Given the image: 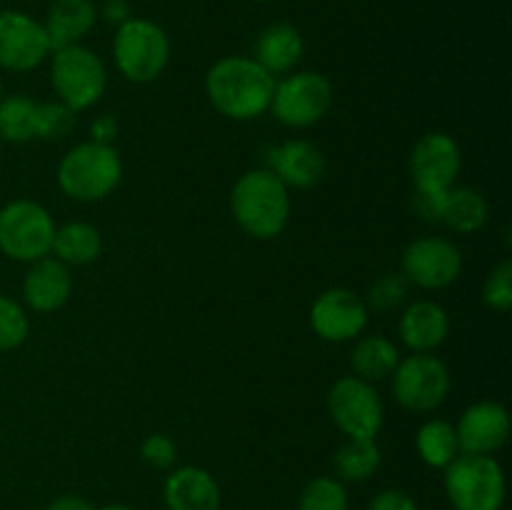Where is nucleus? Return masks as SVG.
Wrapping results in <instances>:
<instances>
[{
  "label": "nucleus",
  "instance_id": "obj_1",
  "mask_svg": "<svg viewBox=\"0 0 512 510\" xmlns=\"http://www.w3.org/2000/svg\"><path fill=\"white\" fill-rule=\"evenodd\" d=\"M275 78L253 58L228 55L205 75V93L213 108L230 120H253L270 110Z\"/></svg>",
  "mask_w": 512,
  "mask_h": 510
},
{
  "label": "nucleus",
  "instance_id": "obj_2",
  "mask_svg": "<svg viewBox=\"0 0 512 510\" xmlns=\"http://www.w3.org/2000/svg\"><path fill=\"white\" fill-rule=\"evenodd\" d=\"M235 223L255 240H273L290 223V190L268 168L248 170L238 178L230 193Z\"/></svg>",
  "mask_w": 512,
  "mask_h": 510
},
{
  "label": "nucleus",
  "instance_id": "obj_3",
  "mask_svg": "<svg viewBox=\"0 0 512 510\" xmlns=\"http://www.w3.org/2000/svg\"><path fill=\"white\" fill-rule=\"evenodd\" d=\"M123 180V160L113 145L80 143L63 155L58 165V185L78 203H98L108 198Z\"/></svg>",
  "mask_w": 512,
  "mask_h": 510
},
{
  "label": "nucleus",
  "instance_id": "obj_4",
  "mask_svg": "<svg viewBox=\"0 0 512 510\" xmlns=\"http://www.w3.org/2000/svg\"><path fill=\"white\" fill-rule=\"evenodd\" d=\"M113 60L130 83H153L170 63V38L148 18H128L113 38Z\"/></svg>",
  "mask_w": 512,
  "mask_h": 510
},
{
  "label": "nucleus",
  "instance_id": "obj_5",
  "mask_svg": "<svg viewBox=\"0 0 512 510\" xmlns=\"http://www.w3.org/2000/svg\"><path fill=\"white\" fill-rule=\"evenodd\" d=\"M443 483L455 510H500L505 503V473L493 455L460 453Z\"/></svg>",
  "mask_w": 512,
  "mask_h": 510
},
{
  "label": "nucleus",
  "instance_id": "obj_6",
  "mask_svg": "<svg viewBox=\"0 0 512 510\" xmlns=\"http://www.w3.org/2000/svg\"><path fill=\"white\" fill-rule=\"evenodd\" d=\"M53 215L28 198L10 200L0 208V253L18 263H35L53 250Z\"/></svg>",
  "mask_w": 512,
  "mask_h": 510
},
{
  "label": "nucleus",
  "instance_id": "obj_7",
  "mask_svg": "<svg viewBox=\"0 0 512 510\" xmlns=\"http://www.w3.org/2000/svg\"><path fill=\"white\" fill-rule=\"evenodd\" d=\"M50 83H53L60 103L78 113V110L90 108L103 98L105 88H108V70H105L98 53H93L85 45L73 43L53 50Z\"/></svg>",
  "mask_w": 512,
  "mask_h": 510
},
{
  "label": "nucleus",
  "instance_id": "obj_8",
  "mask_svg": "<svg viewBox=\"0 0 512 510\" xmlns=\"http://www.w3.org/2000/svg\"><path fill=\"white\" fill-rule=\"evenodd\" d=\"M333 108V83L323 73L300 70L275 83L270 110L288 128H310Z\"/></svg>",
  "mask_w": 512,
  "mask_h": 510
},
{
  "label": "nucleus",
  "instance_id": "obj_9",
  "mask_svg": "<svg viewBox=\"0 0 512 510\" xmlns=\"http://www.w3.org/2000/svg\"><path fill=\"white\" fill-rule=\"evenodd\" d=\"M328 413L340 433L355 440H375L383 428V400L368 380L345 375L330 388Z\"/></svg>",
  "mask_w": 512,
  "mask_h": 510
},
{
  "label": "nucleus",
  "instance_id": "obj_10",
  "mask_svg": "<svg viewBox=\"0 0 512 510\" xmlns=\"http://www.w3.org/2000/svg\"><path fill=\"white\" fill-rule=\"evenodd\" d=\"M450 393V370L430 353H415L400 360L393 370V395L405 410L430 413L440 408Z\"/></svg>",
  "mask_w": 512,
  "mask_h": 510
},
{
  "label": "nucleus",
  "instance_id": "obj_11",
  "mask_svg": "<svg viewBox=\"0 0 512 510\" xmlns=\"http://www.w3.org/2000/svg\"><path fill=\"white\" fill-rule=\"evenodd\" d=\"M50 53L53 50L43 23L20 10H0V68L28 73Z\"/></svg>",
  "mask_w": 512,
  "mask_h": 510
},
{
  "label": "nucleus",
  "instance_id": "obj_12",
  "mask_svg": "<svg viewBox=\"0 0 512 510\" xmlns=\"http://www.w3.org/2000/svg\"><path fill=\"white\" fill-rule=\"evenodd\" d=\"M463 270V255L453 240L420 238L403 253V275L408 283L425 290H440L453 285Z\"/></svg>",
  "mask_w": 512,
  "mask_h": 510
},
{
  "label": "nucleus",
  "instance_id": "obj_13",
  "mask_svg": "<svg viewBox=\"0 0 512 510\" xmlns=\"http://www.w3.org/2000/svg\"><path fill=\"white\" fill-rule=\"evenodd\" d=\"M370 310L365 300L350 288H330L315 298L310 325L328 343H348L365 330Z\"/></svg>",
  "mask_w": 512,
  "mask_h": 510
},
{
  "label": "nucleus",
  "instance_id": "obj_14",
  "mask_svg": "<svg viewBox=\"0 0 512 510\" xmlns=\"http://www.w3.org/2000/svg\"><path fill=\"white\" fill-rule=\"evenodd\" d=\"M463 155L448 133H428L410 153V175L415 190H448L460 175Z\"/></svg>",
  "mask_w": 512,
  "mask_h": 510
},
{
  "label": "nucleus",
  "instance_id": "obj_15",
  "mask_svg": "<svg viewBox=\"0 0 512 510\" xmlns=\"http://www.w3.org/2000/svg\"><path fill=\"white\" fill-rule=\"evenodd\" d=\"M455 433H458L460 453L493 455L508 443L510 415L505 405L495 400H478L460 415Z\"/></svg>",
  "mask_w": 512,
  "mask_h": 510
},
{
  "label": "nucleus",
  "instance_id": "obj_16",
  "mask_svg": "<svg viewBox=\"0 0 512 510\" xmlns=\"http://www.w3.org/2000/svg\"><path fill=\"white\" fill-rule=\"evenodd\" d=\"M268 170H273L288 190H308L325 178L328 160L318 145L308 143V140H288V143L268 150Z\"/></svg>",
  "mask_w": 512,
  "mask_h": 510
},
{
  "label": "nucleus",
  "instance_id": "obj_17",
  "mask_svg": "<svg viewBox=\"0 0 512 510\" xmlns=\"http://www.w3.org/2000/svg\"><path fill=\"white\" fill-rule=\"evenodd\" d=\"M73 295V275L58 258H40L30 263L23 280V298L35 313H55Z\"/></svg>",
  "mask_w": 512,
  "mask_h": 510
},
{
  "label": "nucleus",
  "instance_id": "obj_18",
  "mask_svg": "<svg viewBox=\"0 0 512 510\" xmlns=\"http://www.w3.org/2000/svg\"><path fill=\"white\" fill-rule=\"evenodd\" d=\"M163 500L168 510H220V485L205 468L183 465L165 478Z\"/></svg>",
  "mask_w": 512,
  "mask_h": 510
},
{
  "label": "nucleus",
  "instance_id": "obj_19",
  "mask_svg": "<svg viewBox=\"0 0 512 510\" xmlns=\"http://www.w3.org/2000/svg\"><path fill=\"white\" fill-rule=\"evenodd\" d=\"M450 333V315L433 300H415L400 318V338L413 353H430L445 343Z\"/></svg>",
  "mask_w": 512,
  "mask_h": 510
},
{
  "label": "nucleus",
  "instance_id": "obj_20",
  "mask_svg": "<svg viewBox=\"0 0 512 510\" xmlns=\"http://www.w3.org/2000/svg\"><path fill=\"white\" fill-rule=\"evenodd\" d=\"M95 23H98V5L93 0H53L43 23L50 50L78 43L93 30Z\"/></svg>",
  "mask_w": 512,
  "mask_h": 510
},
{
  "label": "nucleus",
  "instance_id": "obj_21",
  "mask_svg": "<svg viewBox=\"0 0 512 510\" xmlns=\"http://www.w3.org/2000/svg\"><path fill=\"white\" fill-rule=\"evenodd\" d=\"M305 53V40L300 30L290 23L268 25L258 35L255 43V58L270 75H285L300 63Z\"/></svg>",
  "mask_w": 512,
  "mask_h": 510
},
{
  "label": "nucleus",
  "instance_id": "obj_22",
  "mask_svg": "<svg viewBox=\"0 0 512 510\" xmlns=\"http://www.w3.org/2000/svg\"><path fill=\"white\" fill-rule=\"evenodd\" d=\"M50 253L65 265H88L98 260L100 253H103V235H100L95 225L73 220V223L55 228L53 250Z\"/></svg>",
  "mask_w": 512,
  "mask_h": 510
},
{
  "label": "nucleus",
  "instance_id": "obj_23",
  "mask_svg": "<svg viewBox=\"0 0 512 510\" xmlns=\"http://www.w3.org/2000/svg\"><path fill=\"white\" fill-rule=\"evenodd\" d=\"M398 363V348L385 335H365L353 345V353H350V365H353L355 375L368 380V383L393 375Z\"/></svg>",
  "mask_w": 512,
  "mask_h": 510
},
{
  "label": "nucleus",
  "instance_id": "obj_24",
  "mask_svg": "<svg viewBox=\"0 0 512 510\" xmlns=\"http://www.w3.org/2000/svg\"><path fill=\"white\" fill-rule=\"evenodd\" d=\"M490 205L480 190L460 185V188H450L448 198H445V215L443 223L453 228L455 233H478L485 223H488Z\"/></svg>",
  "mask_w": 512,
  "mask_h": 510
},
{
  "label": "nucleus",
  "instance_id": "obj_25",
  "mask_svg": "<svg viewBox=\"0 0 512 510\" xmlns=\"http://www.w3.org/2000/svg\"><path fill=\"white\" fill-rule=\"evenodd\" d=\"M415 448H418V455L423 458L425 465L445 470L460 455L455 425L448 423V420H428L418 430Z\"/></svg>",
  "mask_w": 512,
  "mask_h": 510
},
{
  "label": "nucleus",
  "instance_id": "obj_26",
  "mask_svg": "<svg viewBox=\"0 0 512 510\" xmlns=\"http://www.w3.org/2000/svg\"><path fill=\"white\" fill-rule=\"evenodd\" d=\"M380 448L375 440H355L348 438V443H343L335 453L333 465L335 473L340 480H348V483H365V480L373 478L380 468Z\"/></svg>",
  "mask_w": 512,
  "mask_h": 510
},
{
  "label": "nucleus",
  "instance_id": "obj_27",
  "mask_svg": "<svg viewBox=\"0 0 512 510\" xmlns=\"http://www.w3.org/2000/svg\"><path fill=\"white\" fill-rule=\"evenodd\" d=\"M38 135V103L28 95H8L0 100V140L28 143Z\"/></svg>",
  "mask_w": 512,
  "mask_h": 510
},
{
  "label": "nucleus",
  "instance_id": "obj_28",
  "mask_svg": "<svg viewBox=\"0 0 512 510\" xmlns=\"http://www.w3.org/2000/svg\"><path fill=\"white\" fill-rule=\"evenodd\" d=\"M350 498L343 480L320 475L303 488L298 498V510H348Z\"/></svg>",
  "mask_w": 512,
  "mask_h": 510
},
{
  "label": "nucleus",
  "instance_id": "obj_29",
  "mask_svg": "<svg viewBox=\"0 0 512 510\" xmlns=\"http://www.w3.org/2000/svg\"><path fill=\"white\" fill-rule=\"evenodd\" d=\"M408 278L403 273H385L370 285L368 290V310H375V313H388V310H395L398 305H403V300L408 298Z\"/></svg>",
  "mask_w": 512,
  "mask_h": 510
},
{
  "label": "nucleus",
  "instance_id": "obj_30",
  "mask_svg": "<svg viewBox=\"0 0 512 510\" xmlns=\"http://www.w3.org/2000/svg\"><path fill=\"white\" fill-rule=\"evenodd\" d=\"M30 323L25 310L13 298L0 293V350H15L25 343Z\"/></svg>",
  "mask_w": 512,
  "mask_h": 510
},
{
  "label": "nucleus",
  "instance_id": "obj_31",
  "mask_svg": "<svg viewBox=\"0 0 512 510\" xmlns=\"http://www.w3.org/2000/svg\"><path fill=\"white\" fill-rule=\"evenodd\" d=\"M75 128V110L60 100L38 103V135L35 140H63Z\"/></svg>",
  "mask_w": 512,
  "mask_h": 510
},
{
  "label": "nucleus",
  "instance_id": "obj_32",
  "mask_svg": "<svg viewBox=\"0 0 512 510\" xmlns=\"http://www.w3.org/2000/svg\"><path fill=\"white\" fill-rule=\"evenodd\" d=\"M483 300L488 308L498 313H508L512 308V260L505 258L490 270L483 285Z\"/></svg>",
  "mask_w": 512,
  "mask_h": 510
},
{
  "label": "nucleus",
  "instance_id": "obj_33",
  "mask_svg": "<svg viewBox=\"0 0 512 510\" xmlns=\"http://www.w3.org/2000/svg\"><path fill=\"white\" fill-rule=\"evenodd\" d=\"M140 458L155 470H170L178 460V448H175L173 438H168L165 433H153L140 445Z\"/></svg>",
  "mask_w": 512,
  "mask_h": 510
},
{
  "label": "nucleus",
  "instance_id": "obj_34",
  "mask_svg": "<svg viewBox=\"0 0 512 510\" xmlns=\"http://www.w3.org/2000/svg\"><path fill=\"white\" fill-rule=\"evenodd\" d=\"M450 190V188H448ZM448 190H415L413 210L425 223H443Z\"/></svg>",
  "mask_w": 512,
  "mask_h": 510
},
{
  "label": "nucleus",
  "instance_id": "obj_35",
  "mask_svg": "<svg viewBox=\"0 0 512 510\" xmlns=\"http://www.w3.org/2000/svg\"><path fill=\"white\" fill-rule=\"evenodd\" d=\"M368 510H418V503H415L405 490L388 488L380 490V493L370 500Z\"/></svg>",
  "mask_w": 512,
  "mask_h": 510
},
{
  "label": "nucleus",
  "instance_id": "obj_36",
  "mask_svg": "<svg viewBox=\"0 0 512 510\" xmlns=\"http://www.w3.org/2000/svg\"><path fill=\"white\" fill-rule=\"evenodd\" d=\"M98 18H103L105 23H110L118 28V25H123L125 20L133 18V15H130L128 0H103L98 8Z\"/></svg>",
  "mask_w": 512,
  "mask_h": 510
},
{
  "label": "nucleus",
  "instance_id": "obj_37",
  "mask_svg": "<svg viewBox=\"0 0 512 510\" xmlns=\"http://www.w3.org/2000/svg\"><path fill=\"white\" fill-rule=\"evenodd\" d=\"M90 133H93L95 143L113 145L115 133H118V123H115L113 115H100V118H95L93 125H90Z\"/></svg>",
  "mask_w": 512,
  "mask_h": 510
},
{
  "label": "nucleus",
  "instance_id": "obj_38",
  "mask_svg": "<svg viewBox=\"0 0 512 510\" xmlns=\"http://www.w3.org/2000/svg\"><path fill=\"white\" fill-rule=\"evenodd\" d=\"M45 510H98L88 498L83 495H60Z\"/></svg>",
  "mask_w": 512,
  "mask_h": 510
},
{
  "label": "nucleus",
  "instance_id": "obj_39",
  "mask_svg": "<svg viewBox=\"0 0 512 510\" xmlns=\"http://www.w3.org/2000/svg\"><path fill=\"white\" fill-rule=\"evenodd\" d=\"M98 510H135V508H130V505H123V503H113V505H103V508Z\"/></svg>",
  "mask_w": 512,
  "mask_h": 510
},
{
  "label": "nucleus",
  "instance_id": "obj_40",
  "mask_svg": "<svg viewBox=\"0 0 512 510\" xmlns=\"http://www.w3.org/2000/svg\"><path fill=\"white\" fill-rule=\"evenodd\" d=\"M253 3H270V0H253Z\"/></svg>",
  "mask_w": 512,
  "mask_h": 510
},
{
  "label": "nucleus",
  "instance_id": "obj_41",
  "mask_svg": "<svg viewBox=\"0 0 512 510\" xmlns=\"http://www.w3.org/2000/svg\"><path fill=\"white\" fill-rule=\"evenodd\" d=\"M0 100H3V83H0Z\"/></svg>",
  "mask_w": 512,
  "mask_h": 510
}]
</instances>
